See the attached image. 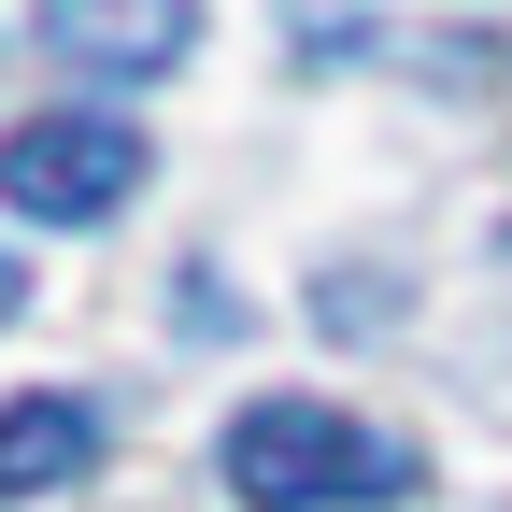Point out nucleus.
<instances>
[{"label": "nucleus", "mask_w": 512, "mask_h": 512, "mask_svg": "<svg viewBox=\"0 0 512 512\" xmlns=\"http://www.w3.org/2000/svg\"><path fill=\"white\" fill-rule=\"evenodd\" d=\"M214 470L242 512H399V498H427V456L342 399H242Z\"/></svg>", "instance_id": "f257e3e1"}, {"label": "nucleus", "mask_w": 512, "mask_h": 512, "mask_svg": "<svg viewBox=\"0 0 512 512\" xmlns=\"http://www.w3.org/2000/svg\"><path fill=\"white\" fill-rule=\"evenodd\" d=\"M128 185H143V128L128 114H29V128H0V200L43 214V228H100Z\"/></svg>", "instance_id": "f03ea898"}, {"label": "nucleus", "mask_w": 512, "mask_h": 512, "mask_svg": "<svg viewBox=\"0 0 512 512\" xmlns=\"http://www.w3.org/2000/svg\"><path fill=\"white\" fill-rule=\"evenodd\" d=\"M185 43H200V0H43V57L86 86L185 72Z\"/></svg>", "instance_id": "7ed1b4c3"}, {"label": "nucleus", "mask_w": 512, "mask_h": 512, "mask_svg": "<svg viewBox=\"0 0 512 512\" xmlns=\"http://www.w3.org/2000/svg\"><path fill=\"white\" fill-rule=\"evenodd\" d=\"M100 470V399L43 384V399H0V498H57Z\"/></svg>", "instance_id": "20e7f679"}, {"label": "nucleus", "mask_w": 512, "mask_h": 512, "mask_svg": "<svg viewBox=\"0 0 512 512\" xmlns=\"http://www.w3.org/2000/svg\"><path fill=\"white\" fill-rule=\"evenodd\" d=\"M15 299H29V271H15V256H0V328H15Z\"/></svg>", "instance_id": "39448f33"}]
</instances>
